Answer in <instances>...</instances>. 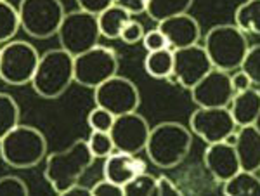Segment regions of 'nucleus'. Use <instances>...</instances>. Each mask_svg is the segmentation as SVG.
Returning a JSON list of instances; mask_svg holds the SVG:
<instances>
[{"label": "nucleus", "mask_w": 260, "mask_h": 196, "mask_svg": "<svg viewBox=\"0 0 260 196\" xmlns=\"http://www.w3.org/2000/svg\"><path fill=\"white\" fill-rule=\"evenodd\" d=\"M192 148V132L180 122H160L151 127L146 155L154 167L161 170L175 169L186 160Z\"/></svg>", "instance_id": "1"}, {"label": "nucleus", "mask_w": 260, "mask_h": 196, "mask_svg": "<svg viewBox=\"0 0 260 196\" xmlns=\"http://www.w3.org/2000/svg\"><path fill=\"white\" fill-rule=\"evenodd\" d=\"M94 164L87 139H77L62 151L47 153L44 160V177L54 193L62 196L73 184L80 182L82 176Z\"/></svg>", "instance_id": "2"}, {"label": "nucleus", "mask_w": 260, "mask_h": 196, "mask_svg": "<svg viewBox=\"0 0 260 196\" xmlns=\"http://www.w3.org/2000/svg\"><path fill=\"white\" fill-rule=\"evenodd\" d=\"M0 156L12 169H33L47 156V139L33 125L18 123L0 139Z\"/></svg>", "instance_id": "3"}, {"label": "nucleus", "mask_w": 260, "mask_h": 196, "mask_svg": "<svg viewBox=\"0 0 260 196\" xmlns=\"http://www.w3.org/2000/svg\"><path fill=\"white\" fill-rule=\"evenodd\" d=\"M75 82L73 77V56L64 49H49L40 54L39 64L33 73L31 87L42 99L61 97L70 85Z\"/></svg>", "instance_id": "4"}, {"label": "nucleus", "mask_w": 260, "mask_h": 196, "mask_svg": "<svg viewBox=\"0 0 260 196\" xmlns=\"http://www.w3.org/2000/svg\"><path fill=\"white\" fill-rule=\"evenodd\" d=\"M250 47L248 39L234 24H215L205 35L203 49L212 66L222 72H234Z\"/></svg>", "instance_id": "5"}, {"label": "nucleus", "mask_w": 260, "mask_h": 196, "mask_svg": "<svg viewBox=\"0 0 260 196\" xmlns=\"http://www.w3.org/2000/svg\"><path fill=\"white\" fill-rule=\"evenodd\" d=\"M18 12L21 28L39 40L57 35L66 14L61 0H19Z\"/></svg>", "instance_id": "6"}, {"label": "nucleus", "mask_w": 260, "mask_h": 196, "mask_svg": "<svg viewBox=\"0 0 260 196\" xmlns=\"http://www.w3.org/2000/svg\"><path fill=\"white\" fill-rule=\"evenodd\" d=\"M40 52L26 40H9L0 47V80L21 87L31 82Z\"/></svg>", "instance_id": "7"}, {"label": "nucleus", "mask_w": 260, "mask_h": 196, "mask_svg": "<svg viewBox=\"0 0 260 196\" xmlns=\"http://www.w3.org/2000/svg\"><path fill=\"white\" fill-rule=\"evenodd\" d=\"M99 39L101 31L98 16L80 9L66 12L59 30H57L59 47L64 49L73 57L99 45Z\"/></svg>", "instance_id": "8"}, {"label": "nucleus", "mask_w": 260, "mask_h": 196, "mask_svg": "<svg viewBox=\"0 0 260 196\" xmlns=\"http://www.w3.org/2000/svg\"><path fill=\"white\" fill-rule=\"evenodd\" d=\"M115 75H118V57L110 47L95 45L73 57V77L82 87L94 90Z\"/></svg>", "instance_id": "9"}, {"label": "nucleus", "mask_w": 260, "mask_h": 196, "mask_svg": "<svg viewBox=\"0 0 260 196\" xmlns=\"http://www.w3.org/2000/svg\"><path fill=\"white\" fill-rule=\"evenodd\" d=\"M94 103L111 115L120 116L139 110L141 92L132 80L115 75L94 89Z\"/></svg>", "instance_id": "10"}, {"label": "nucleus", "mask_w": 260, "mask_h": 196, "mask_svg": "<svg viewBox=\"0 0 260 196\" xmlns=\"http://www.w3.org/2000/svg\"><path fill=\"white\" fill-rule=\"evenodd\" d=\"M229 108H196L189 116V130L207 144L222 143L229 134L236 132Z\"/></svg>", "instance_id": "11"}, {"label": "nucleus", "mask_w": 260, "mask_h": 196, "mask_svg": "<svg viewBox=\"0 0 260 196\" xmlns=\"http://www.w3.org/2000/svg\"><path fill=\"white\" fill-rule=\"evenodd\" d=\"M213 68L203 45L196 44L174 51V68L169 80L191 90Z\"/></svg>", "instance_id": "12"}, {"label": "nucleus", "mask_w": 260, "mask_h": 196, "mask_svg": "<svg viewBox=\"0 0 260 196\" xmlns=\"http://www.w3.org/2000/svg\"><path fill=\"white\" fill-rule=\"evenodd\" d=\"M149 130L151 125L139 111H130V113L115 116V122L110 130L115 151L139 155L146 148Z\"/></svg>", "instance_id": "13"}, {"label": "nucleus", "mask_w": 260, "mask_h": 196, "mask_svg": "<svg viewBox=\"0 0 260 196\" xmlns=\"http://www.w3.org/2000/svg\"><path fill=\"white\" fill-rule=\"evenodd\" d=\"M234 90L228 72L212 68L191 89V101L198 108H228Z\"/></svg>", "instance_id": "14"}, {"label": "nucleus", "mask_w": 260, "mask_h": 196, "mask_svg": "<svg viewBox=\"0 0 260 196\" xmlns=\"http://www.w3.org/2000/svg\"><path fill=\"white\" fill-rule=\"evenodd\" d=\"M158 30L165 35L169 47L172 51L175 49H184L189 45L200 44L201 39V26L198 19L191 14H177L167 18L158 23Z\"/></svg>", "instance_id": "15"}, {"label": "nucleus", "mask_w": 260, "mask_h": 196, "mask_svg": "<svg viewBox=\"0 0 260 196\" xmlns=\"http://www.w3.org/2000/svg\"><path fill=\"white\" fill-rule=\"evenodd\" d=\"M203 164L205 169L212 174V177L220 184L229 177H233L238 170H241L234 146L224 143V141L207 144V149L203 153Z\"/></svg>", "instance_id": "16"}, {"label": "nucleus", "mask_w": 260, "mask_h": 196, "mask_svg": "<svg viewBox=\"0 0 260 196\" xmlns=\"http://www.w3.org/2000/svg\"><path fill=\"white\" fill-rule=\"evenodd\" d=\"M104 179L120 184H127L132 177L137 174L146 172V164L139 155H132V153L123 151H113L110 156L104 158Z\"/></svg>", "instance_id": "17"}, {"label": "nucleus", "mask_w": 260, "mask_h": 196, "mask_svg": "<svg viewBox=\"0 0 260 196\" xmlns=\"http://www.w3.org/2000/svg\"><path fill=\"white\" fill-rule=\"evenodd\" d=\"M234 151H236L241 170L258 174V170H260V130H258V125H246V127L236 128Z\"/></svg>", "instance_id": "18"}, {"label": "nucleus", "mask_w": 260, "mask_h": 196, "mask_svg": "<svg viewBox=\"0 0 260 196\" xmlns=\"http://www.w3.org/2000/svg\"><path fill=\"white\" fill-rule=\"evenodd\" d=\"M229 113L238 127L258 125L260 115V92L258 87H250L248 90L236 92L229 103Z\"/></svg>", "instance_id": "19"}, {"label": "nucleus", "mask_w": 260, "mask_h": 196, "mask_svg": "<svg viewBox=\"0 0 260 196\" xmlns=\"http://www.w3.org/2000/svg\"><path fill=\"white\" fill-rule=\"evenodd\" d=\"M222 193L225 196H258L260 194V181L258 174L238 170L233 177L222 182Z\"/></svg>", "instance_id": "20"}, {"label": "nucleus", "mask_w": 260, "mask_h": 196, "mask_svg": "<svg viewBox=\"0 0 260 196\" xmlns=\"http://www.w3.org/2000/svg\"><path fill=\"white\" fill-rule=\"evenodd\" d=\"M132 18L125 9H121L118 6H110L106 11H103L98 16V24H99V31L101 37L108 40H118L121 28L125 26V23Z\"/></svg>", "instance_id": "21"}, {"label": "nucleus", "mask_w": 260, "mask_h": 196, "mask_svg": "<svg viewBox=\"0 0 260 196\" xmlns=\"http://www.w3.org/2000/svg\"><path fill=\"white\" fill-rule=\"evenodd\" d=\"M234 26L245 35L260 33V0H245L234 11Z\"/></svg>", "instance_id": "22"}, {"label": "nucleus", "mask_w": 260, "mask_h": 196, "mask_svg": "<svg viewBox=\"0 0 260 196\" xmlns=\"http://www.w3.org/2000/svg\"><path fill=\"white\" fill-rule=\"evenodd\" d=\"M194 0H149L146 7V14L151 21L160 23V21L172 18L177 14H186L192 7Z\"/></svg>", "instance_id": "23"}, {"label": "nucleus", "mask_w": 260, "mask_h": 196, "mask_svg": "<svg viewBox=\"0 0 260 196\" xmlns=\"http://www.w3.org/2000/svg\"><path fill=\"white\" fill-rule=\"evenodd\" d=\"M174 68V51L161 49V51L148 52L144 59V70L151 78L156 80H169Z\"/></svg>", "instance_id": "24"}, {"label": "nucleus", "mask_w": 260, "mask_h": 196, "mask_svg": "<svg viewBox=\"0 0 260 196\" xmlns=\"http://www.w3.org/2000/svg\"><path fill=\"white\" fill-rule=\"evenodd\" d=\"M19 12L9 0H0V44H7L19 31Z\"/></svg>", "instance_id": "25"}, {"label": "nucleus", "mask_w": 260, "mask_h": 196, "mask_svg": "<svg viewBox=\"0 0 260 196\" xmlns=\"http://www.w3.org/2000/svg\"><path fill=\"white\" fill-rule=\"evenodd\" d=\"M19 118L21 110L18 101L11 94L0 92V139L19 123Z\"/></svg>", "instance_id": "26"}, {"label": "nucleus", "mask_w": 260, "mask_h": 196, "mask_svg": "<svg viewBox=\"0 0 260 196\" xmlns=\"http://www.w3.org/2000/svg\"><path fill=\"white\" fill-rule=\"evenodd\" d=\"M156 194V177L141 172L123 184V196H153Z\"/></svg>", "instance_id": "27"}, {"label": "nucleus", "mask_w": 260, "mask_h": 196, "mask_svg": "<svg viewBox=\"0 0 260 196\" xmlns=\"http://www.w3.org/2000/svg\"><path fill=\"white\" fill-rule=\"evenodd\" d=\"M238 70H241V72L251 80V83H253L255 87H258V83H260V45L258 44H253L246 49Z\"/></svg>", "instance_id": "28"}, {"label": "nucleus", "mask_w": 260, "mask_h": 196, "mask_svg": "<svg viewBox=\"0 0 260 196\" xmlns=\"http://www.w3.org/2000/svg\"><path fill=\"white\" fill-rule=\"evenodd\" d=\"M87 146H89L94 160H98V158H106L115 151V144H113L110 132L92 130L89 139H87Z\"/></svg>", "instance_id": "29"}, {"label": "nucleus", "mask_w": 260, "mask_h": 196, "mask_svg": "<svg viewBox=\"0 0 260 196\" xmlns=\"http://www.w3.org/2000/svg\"><path fill=\"white\" fill-rule=\"evenodd\" d=\"M113 122H115V115H111L110 111L101 106H95L94 110H90L89 116H87V123H89L90 130L110 132Z\"/></svg>", "instance_id": "30"}, {"label": "nucleus", "mask_w": 260, "mask_h": 196, "mask_svg": "<svg viewBox=\"0 0 260 196\" xmlns=\"http://www.w3.org/2000/svg\"><path fill=\"white\" fill-rule=\"evenodd\" d=\"M30 187L18 176L0 177V196H28Z\"/></svg>", "instance_id": "31"}, {"label": "nucleus", "mask_w": 260, "mask_h": 196, "mask_svg": "<svg viewBox=\"0 0 260 196\" xmlns=\"http://www.w3.org/2000/svg\"><path fill=\"white\" fill-rule=\"evenodd\" d=\"M144 33H146L144 24L130 18L127 23H125V26L121 28V33H120L118 40H121L123 44H127V45H136V44H139V42H142Z\"/></svg>", "instance_id": "32"}, {"label": "nucleus", "mask_w": 260, "mask_h": 196, "mask_svg": "<svg viewBox=\"0 0 260 196\" xmlns=\"http://www.w3.org/2000/svg\"><path fill=\"white\" fill-rule=\"evenodd\" d=\"M142 44H144V49L148 52L161 51V49H170L165 35H163L158 28H153V30L146 31L144 37H142Z\"/></svg>", "instance_id": "33"}, {"label": "nucleus", "mask_w": 260, "mask_h": 196, "mask_svg": "<svg viewBox=\"0 0 260 196\" xmlns=\"http://www.w3.org/2000/svg\"><path fill=\"white\" fill-rule=\"evenodd\" d=\"M90 194L92 196H123V187L120 184H115V182L108 181V179H103V181L95 182V184L90 187Z\"/></svg>", "instance_id": "34"}, {"label": "nucleus", "mask_w": 260, "mask_h": 196, "mask_svg": "<svg viewBox=\"0 0 260 196\" xmlns=\"http://www.w3.org/2000/svg\"><path fill=\"white\" fill-rule=\"evenodd\" d=\"M77 4L80 11L99 16L103 11H106L108 7L113 6V0H77Z\"/></svg>", "instance_id": "35"}, {"label": "nucleus", "mask_w": 260, "mask_h": 196, "mask_svg": "<svg viewBox=\"0 0 260 196\" xmlns=\"http://www.w3.org/2000/svg\"><path fill=\"white\" fill-rule=\"evenodd\" d=\"M182 191L167 176L156 177V196H180Z\"/></svg>", "instance_id": "36"}, {"label": "nucleus", "mask_w": 260, "mask_h": 196, "mask_svg": "<svg viewBox=\"0 0 260 196\" xmlns=\"http://www.w3.org/2000/svg\"><path fill=\"white\" fill-rule=\"evenodd\" d=\"M148 2H149V0H113V4H115V6L125 9L130 16H137V14L146 12Z\"/></svg>", "instance_id": "37"}, {"label": "nucleus", "mask_w": 260, "mask_h": 196, "mask_svg": "<svg viewBox=\"0 0 260 196\" xmlns=\"http://www.w3.org/2000/svg\"><path fill=\"white\" fill-rule=\"evenodd\" d=\"M231 78V87H233L234 94L236 92H243V90H248L250 87H255L253 83L241 70H234V73H229Z\"/></svg>", "instance_id": "38"}, {"label": "nucleus", "mask_w": 260, "mask_h": 196, "mask_svg": "<svg viewBox=\"0 0 260 196\" xmlns=\"http://www.w3.org/2000/svg\"><path fill=\"white\" fill-rule=\"evenodd\" d=\"M62 196H92V194H90V187L82 186L80 182H77V184L71 186Z\"/></svg>", "instance_id": "39"}]
</instances>
